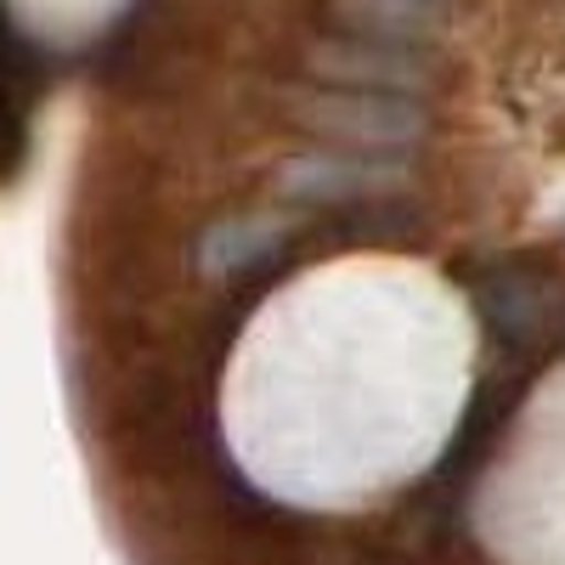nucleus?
<instances>
[{
	"label": "nucleus",
	"mask_w": 565,
	"mask_h": 565,
	"mask_svg": "<svg viewBox=\"0 0 565 565\" xmlns=\"http://www.w3.org/2000/svg\"><path fill=\"white\" fill-rule=\"evenodd\" d=\"M476 317L413 255L351 249L271 282L226 351L215 424L232 469L300 514H362L452 441Z\"/></svg>",
	"instance_id": "1"
},
{
	"label": "nucleus",
	"mask_w": 565,
	"mask_h": 565,
	"mask_svg": "<svg viewBox=\"0 0 565 565\" xmlns=\"http://www.w3.org/2000/svg\"><path fill=\"white\" fill-rule=\"evenodd\" d=\"M476 537L492 565H565V362L503 424L476 481Z\"/></svg>",
	"instance_id": "2"
}]
</instances>
